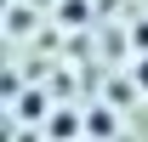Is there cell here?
I'll return each mask as SVG.
<instances>
[{
	"label": "cell",
	"mask_w": 148,
	"mask_h": 142,
	"mask_svg": "<svg viewBox=\"0 0 148 142\" xmlns=\"http://www.w3.org/2000/svg\"><path fill=\"white\" fill-rule=\"evenodd\" d=\"M137 80H143V85H148V57H143V63H137Z\"/></svg>",
	"instance_id": "cell-1"
}]
</instances>
